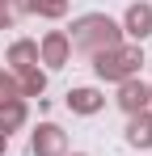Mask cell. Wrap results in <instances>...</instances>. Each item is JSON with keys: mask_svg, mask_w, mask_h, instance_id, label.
I'll use <instances>...</instances> for the list:
<instances>
[{"mask_svg": "<svg viewBox=\"0 0 152 156\" xmlns=\"http://www.w3.org/2000/svg\"><path fill=\"white\" fill-rule=\"evenodd\" d=\"M152 17H148V9H135L131 13V26H135V34H144V26H148Z\"/></svg>", "mask_w": 152, "mask_h": 156, "instance_id": "6da1fadb", "label": "cell"}, {"mask_svg": "<svg viewBox=\"0 0 152 156\" xmlns=\"http://www.w3.org/2000/svg\"><path fill=\"white\" fill-rule=\"evenodd\" d=\"M34 148H42V152H55V148H59V139L51 135V127H47V135H42V144H34Z\"/></svg>", "mask_w": 152, "mask_h": 156, "instance_id": "7a4b0ae2", "label": "cell"}]
</instances>
